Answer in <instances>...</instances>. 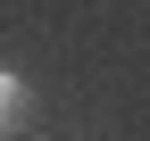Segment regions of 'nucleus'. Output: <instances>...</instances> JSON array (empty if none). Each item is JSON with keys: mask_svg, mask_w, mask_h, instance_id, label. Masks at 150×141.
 Here are the masks:
<instances>
[{"mask_svg": "<svg viewBox=\"0 0 150 141\" xmlns=\"http://www.w3.org/2000/svg\"><path fill=\"white\" fill-rule=\"evenodd\" d=\"M25 108H33V83L17 75V66H0V133H17V125H25Z\"/></svg>", "mask_w": 150, "mask_h": 141, "instance_id": "1", "label": "nucleus"}]
</instances>
